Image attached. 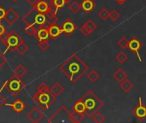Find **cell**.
<instances>
[{"label": "cell", "instance_id": "cell-20", "mask_svg": "<svg viewBox=\"0 0 146 123\" xmlns=\"http://www.w3.org/2000/svg\"><path fill=\"white\" fill-rule=\"evenodd\" d=\"M95 8V3L93 0H83L81 3V9L86 13H90Z\"/></svg>", "mask_w": 146, "mask_h": 123}, {"label": "cell", "instance_id": "cell-5", "mask_svg": "<svg viewBox=\"0 0 146 123\" xmlns=\"http://www.w3.org/2000/svg\"><path fill=\"white\" fill-rule=\"evenodd\" d=\"M49 123L54 122H74L72 112L65 105H62L48 120Z\"/></svg>", "mask_w": 146, "mask_h": 123}, {"label": "cell", "instance_id": "cell-30", "mask_svg": "<svg viewBox=\"0 0 146 123\" xmlns=\"http://www.w3.org/2000/svg\"><path fill=\"white\" fill-rule=\"evenodd\" d=\"M128 42H129V40L126 37H122V38H121L117 41V45H118L119 47H121V49L125 50V49L128 48Z\"/></svg>", "mask_w": 146, "mask_h": 123}, {"label": "cell", "instance_id": "cell-19", "mask_svg": "<svg viewBox=\"0 0 146 123\" xmlns=\"http://www.w3.org/2000/svg\"><path fill=\"white\" fill-rule=\"evenodd\" d=\"M119 86H120V88H121L124 92L127 93V92H129L131 90H133V88L134 86H133V83L131 80L126 79V80H122V81L120 82Z\"/></svg>", "mask_w": 146, "mask_h": 123}, {"label": "cell", "instance_id": "cell-6", "mask_svg": "<svg viewBox=\"0 0 146 123\" xmlns=\"http://www.w3.org/2000/svg\"><path fill=\"white\" fill-rule=\"evenodd\" d=\"M3 87L6 88V90L12 96H17L21 92V91L25 87V85L21 78L14 75L4 83Z\"/></svg>", "mask_w": 146, "mask_h": 123}, {"label": "cell", "instance_id": "cell-33", "mask_svg": "<svg viewBox=\"0 0 146 123\" xmlns=\"http://www.w3.org/2000/svg\"><path fill=\"white\" fill-rule=\"evenodd\" d=\"M38 48H39L41 51H47V50L49 49V47H50V43L48 42V39H47V40H40V41L38 42Z\"/></svg>", "mask_w": 146, "mask_h": 123}, {"label": "cell", "instance_id": "cell-29", "mask_svg": "<svg viewBox=\"0 0 146 123\" xmlns=\"http://www.w3.org/2000/svg\"><path fill=\"white\" fill-rule=\"evenodd\" d=\"M98 16H99L104 21H107V20L110 18V11H109L107 9H105V8H102V9L98 11Z\"/></svg>", "mask_w": 146, "mask_h": 123}, {"label": "cell", "instance_id": "cell-27", "mask_svg": "<svg viewBox=\"0 0 146 123\" xmlns=\"http://www.w3.org/2000/svg\"><path fill=\"white\" fill-rule=\"evenodd\" d=\"M92 120H93V122L96 123H102L104 122H105V120H106V117L103 115V114H101L100 112H96V113H94L92 116V117H91Z\"/></svg>", "mask_w": 146, "mask_h": 123}, {"label": "cell", "instance_id": "cell-14", "mask_svg": "<svg viewBox=\"0 0 146 123\" xmlns=\"http://www.w3.org/2000/svg\"><path fill=\"white\" fill-rule=\"evenodd\" d=\"M47 28H48V31H49L50 37H51L52 39L58 38L61 35V33H62V28L59 26H57L56 23L50 24Z\"/></svg>", "mask_w": 146, "mask_h": 123}, {"label": "cell", "instance_id": "cell-12", "mask_svg": "<svg viewBox=\"0 0 146 123\" xmlns=\"http://www.w3.org/2000/svg\"><path fill=\"white\" fill-rule=\"evenodd\" d=\"M61 28L62 33H64L67 36H70L75 32V30L77 29V26L71 19H66L62 24Z\"/></svg>", "mask_w": 146, "mask_h": 123}, {"label": "cell", "instance_id": "cell-23", "mask_svg": "<svg viewBox=\"0 0 146 123\" xmlns=\"http://www.w3.org/2000/svg\"><path fill=\"white\" fill-rule=\"evenodd\" d=\"M28 49H29L28 45H27L23 41V40H21V41L20 42V44L16 46L15 51H16L20 55H24L25 53H27V52Z\"/></svg>", "mask_w": 146, "mask_h": 123}, {"label": "cell", "instance_id": "cell-10", "mask_svg": "<svg viewBox=\"0 0 146 123\" xmlns=\"http://www.w3.org/2000/svg\"><path fill=\"white\" fill-rule=\"evenodd\" d=\"M97 28H98L97 24H96L92 20L89 19V20H87V21L81 26V27H80V33H81L83 36L87 37V36H89L91 33H92Z\"/></svg>", "mask_w": 146, "mask_h": 123}, {"label": "cell", "instance_id": "cell-31", "mask_svg": "<svg viewBox=\"0 0 146 123\" xmlns=\"http://www.w3.org/2000/svg\"><path fill=\"white\" fill-rule=\"evenodd\" d=\"M37 29L32 26V25H27L25 27H24V32L27 34V35H36L37 33Z\"/></svg>", "mask_w": 146, "mask_h": 123}, {"label": "cell", "instance_id": "cell-42", "mask_svg": "<svg viewBox=\"0 0 146 123\" xmlns=\"http://www.w3.org/2000/svg\"><path fill=\"white\" fill-rule=\"evenodd\" d=\"M13 1H14V2H17L18 0H13Z\"/></svg>", "mask_w": 146, "mask_h": 123}, {"label": "cell", "instance_id": "cell-25", "mask_svg": "<svg viewBox=\"0 0 146 123\" xmlns=\"http://www.w3.org/2000/svg\"><path fill=\"white\" fill-rule=\"evenodd\" d=\"M100 78H101V75H100L98 73H97L96 70H91V71L87 74V79H88L91 82H92V83L97 82Z\"/></svg>", "mask_w": 146, "mask_h": 123}, {"label": "cell", "instance_id": "cell-41", "mask_svg": "<svg viewBox=\"0 0 146 123\" xmlns=\"http://www.w3.org/2000/svg\"><path fill=\"white\" fill-rule=\"evenodd\" d=\"M71 1H73V0H66L67 3H71Z\"/></svg>", "mask_w": 146, "mask_h": 123}, {"label": "cell", "instance_id": "cell-11", "mask_svg": "<svg viewBox=\"0 0 146 123\" xmlns=\"http://www.w3.org/2000/svg\"><path fill=\"white\" fill-rule=\"evenodd\" d=\"M27 117L31 122H39L44 118V113L39 108L34 107L27 114Z\"/></svg>", "mask_w": 146, "mask_h": 123}, {"label": "cell", "instance_id": "cell-16", "mask_svg": "<svg viewBox=\"0 0 146 123\" xmlns=\"http://www.w3.org/2000/svg\"><path fill=\"white\" fill-rule=\"evenodd\" d=\"M113 76H114V78L120 83L121 81H122V80L127 79L128 74H127V72L126 70H124L123 68H117V69L115 71Z\"/></svg>", "mask_w": 146, "mask_h": 123}, {"label": "cell", "instance_id": "cell-18", "mask_svg": "<svg viewBox=\"0 0 146 123\" xmlns=\"http://www.w3.org/2000/svg\"><path fill=\"white\" fill-rule=\"evenodd\" d=\"M36 37L38 38V41L40 40H47L50 37L49 34V31L47 27H40L39 29H38L37 33H36Z\"/></svg>", "mask_w": 146, "mask_h": 123}, {"label": "cell", "instance_id": "cell-13", "mask_svg": "<svg viewBox=\"0 0 146 123\" xmlns=\"http://www.w3.org/2000/svg\"><path fill=\"white\" fill-rule=\"evenodd\" d=\"M18 19H19V15L13 9H9L6 11V15L4 17V21L7 22L8 25L12 26L13 24H15L17 21Z\"/></svg>", "mask_w": 146, "mask_h": 123}, {"label": "cell", "instance_id": "cell-9", "mask_svg": "<svg viewBox=\"0 0 146 123\" xmlns=\"http://www.w3.org/2000/svg\"><path fill=\"white\" fill-rule=\"evenodd\" d=\"M133 114L138 120H139L141 122L146 120V106L143 104L142 98L140 95L139 96V104L133 109Z\"/></svg>", "mask_w": 146, "mask_h": 123}, {"label": "cell", "instance_id": "cell-39", "mask_svg": "<svg viewBox=\"0 0 146 123\" xmlns=\"http://www.w3.org/2000/svg\"><path fill=\"white\" fill-rule=\"evenodd\" d=\"M26 1H27V3H28L32 6H33L34 4H36V3L38 2V0H26Z\"/></svg>", "mask_w": 146, "mask_h": 123}, {"label": "cell", "instance_id": "cell-32", "mask_svg": "<svg viewBox=\"0 0 146 123\" xmlns=\"http://www.w3.org/2000/svg\"><path fill=\"white\" fill-rule=\"evenodd\" d=\"M85 114H78L76 112H72V116H73V120H74V123H79L81 122L84 118H85Z\"/></svg>", "mask_w": 146, "mask_h": 123}, {"label": "cell", "instance_id": "cell-21", "mask_svg": "<svg viewBox=\"0 0 146 123\" xmlns=\"http://www.w3.org/2000/svg\"><path fill=\"white\" fill-rule=\"evenodd\" d=\"M51 92L56 96V97H59L61 94H62V92L65 91V88L59 83V82H56L50 88Z\"/></svg>", "mask_w": 146, "mask_h": 123}, {"label": "cell", "instance_id": "cell-22", "mask_svg": "<svg viewBox=\"0 0 146 123\" xmlns=\"http://www.w3.org/2000/svg\"><path fill=\"white\" fill-rule=\"evenodd\" d=\"M50 5L53 8V9L55 10V12L57 14V11L62 9V7H64L67 3L66 0H51L50 1Z\"/></svg>", "mask_w": 146, "mask_h": 123}, {"label": "cell", "instance_id": "cell-28", "mask_svg": "<svg viewBox=\"0 0 146 123\" xmlns=\"http://www.w3.org/2000/svg\"><path fill=\"white\" fill-rule=\"evenodd\" d=\"M81 9V3H78L77 1H73L68 5V9L72 13H77Z\"/></svg>", "mask_w": 146, "mask_h": 123}, {"label": "cell", "instance_id": "cell-7", "mask_svg": "<svg viewBox=\"0 0 146 123\" xmlns=\"http://www.w3.org/2000/svg\"><path fill=\"white\" fill-rule=\"evenodd\" d=\"M21 40H22V39H21V38L20 37V35H19L16 32H15V31L7 33V34L5 35V37L2 39L3 43V44L6 45V47H7L6 51L9 50V49H10V51H11L12 52H14V51H15L16 46L20 44V42H21Z\"/></svg>", "mask_w": 146, "mask_h": 123}, {"label": "cell", "instance_id": "cell-34", "mask_svg": "<svg viewBox=\"0 0 146 123\" xmlns=\"http://www.w3.org/2000/svg\"><path fill=\"white\" fill-rule=\"evenodd\" d=\"M110 18L113 21H117L121 18V14L117 10L114 9V10H112V11L110 12Z\"/></svg>", "mask_w": 146, "mask_h": 123}, {"label": "cell", "instance_id": "cell-4", "mask_svg": "<svg viewBox=\"0 0 146 123\" xmlns=\"http://www.w3.org/2000/svg\"><path fill=\"white\" fill-rule=\"evenodd\" d=\"M80 99L83 101L85 104L86 109V115L88 116L89 117H92V116L99 111L102 107H103V102L100 99V98L94 93L92 91H88L86 92L81 98Z\"/></svg>", "mask_w": 146, "mask_h": 123}, {"label": "cell", "instance_id": "cell-8", "mask_svg": "<svg viewBox=\"0 0 146 123\" xmlns=\"http://www.w3.org/2000/svg\"><path fill=\"white\" fill-rule=\"evenodd\" d=\"M143 45L144 44L139 39H138L137 38H133L128 42V49L132 52H133V53L136 54V56L138 57V62H142V61H143L142 60V57L140 56V53H139V51L142 48Z\"/></svg>", "mask_w": 146, "mask_h": 123}, {"label": "cell", "instance_id": "cell-17", "mask_svg": "<svg viewBox=\"0 0 146 123\" xmlns=\"http://www.w3.org/2000/svg\"><path fill=\"white\" fill-rule=\"evenodd\" d=\"M8 105L10 106L13 109V110L16 113H21L25 109V104L21 99H16L13 104H8Z\"/></svg>", "mask_w": 146, "mask_h": 123}, {"label": "cell", "instance_id": "cell-1", "mask_svg": "<svg viewBox=\"0 0 146 123\" xmlns=\"http://www.w3.org/2000/svg\"><path fill=\"white\" fill-rule=\"evenodd\" d=\"M59 69L72 84H75L88 72L89 66L78 55L73 54L60 65Z\"/></svg>", "mask_w": 146, "mask_h": 123}, {"label": "cell", "instance_id": "cell-38", "mask_svg": "<svg viewBox=\"0 0 146 123\" xmlns=\"http://www.w3.org/2000/svg\"><path fill=\"white\" fill-rule=\"evenodd\" d=\"M5 33V27L0 22V37H2Z\"/></svg>", "mask_w": 146, "mask_h": 123}, {"label": "cell", "instance_id": "cell-35", "mask_svg": "<svg viewBox=\"0 0 146 123\" xmlns=\"http://www.w3.org/2000/svg\"><path fill=\"white\" fill-rule=\"evenodd\" d=\"M7 63V58L5 57V56L0 51V69Z\"/></svg>", "mask_w": 146, "mask_h": 123}, {"label": "cell", "instance_id": "cell-24", "mask_svg": "<svg viewBox=\"0 0 146 123\" xmlns=\"http://www.w3.org/2000/svg\"><path fill=\"white\" fill-rule=\"evenodd\" d=\"M14 74H15V76H17L19 78H21V77H23L27 74V69H26V68L22 64H20V65H18L15 68Z\"/></svg>", "mask_w": 146, "mask_h": 123}, {"label": "cell", "instance_id": "cell-40", "mask_svg": "<svg viewBox=\"0 0 146 123\" xmlns=\"http://www.w3.org/2000/svg\"><path fill=\"white\" fill-rule=\"evenodd\" d=\"M115 3H118V4H121H121H123L127 0H115Z\"/></svg>", "mask_w": 146, "mask_h": 123}, {"label": "cell", "instance_id": "cell-15", "mask_svg": "<svg viewBox=\"0 0 146 123\" xmlns=\"http://www.w3.org/2000/svg\"><path fill=\"white\" fill-rule=\"evenodd\" d=\"M72 110L74 112H76L78 114H85L86 113V109L85 106V104L83 103V101L80 98L78 99V101H76V103L72 106Z\"/></svg>", "mask_w": 146, "mask_h": 123}, {"label": "cell", "instance_id": "cell-26", "mask_svg": "<svg viewBox=\"0 0 146 123\" xmlns=\"http://www.w3.org/2000/svg\"><path fill=\"white\" fill-rule=\"evenodd\" d=\"M128 60V56L127 54H126L124 51H120L119 53L116 54L115 56V61L121 64H123L124 62H126Z\"/></svg>", "mask_w": 146, "mask_h": 123}, {"label": "cell", "instance_id": "cell-3", "mask_svg": "<svg viewBox=\"0 0 146 123\" xmlns=\"http://www.w3.org/2000/svg\"><path fill=\"white\" fill-rule=\"evenodd\" d=\"M56 97L51 92L50 87L45 82L40 83L37 88V92L33 96V100L42 110H47L56 101Z\"/></svg>", "mask_w": 146, "mask_h": 123}, {"label": "cell", "instance_id": "cell-37", "mask_svg": "<svg viewBox=\"0 0 146 123\" xmlns=\"http://www.w3.org/2000/svg\"><path fill=\"white\" fill-rule=\"evenodd\" d=\"M6 104V100H5V98L2 96L1 92H0V108H1L3 104Z\"/></svg>", "mask_w": 146, "mask_h": 123}, {"label": "cell", "instance_id": "cell-2", "mask_svg": "<svg viewBox=\"0 0 146 123\" xmlns=\"http://www.w3.org/2000/svg\"><path fill=\"white\" fill-rule=\"evenodd\" d=\"M22 21L27 25H32L38 30L40 27H45L46 24H48L49 27L50 24L56 23L57 21V17L56 12L44 14L37 11L33 7V9L22 17Z\"/></svg>", "mask_w": 146, "mask_h": 123}, {"label": "cell", "instance_id": "cell-36", "mask_svg": "<svg viewBox=\"0 0 146 123\" xmlns=\"http://www.w3.org/2000/svg\"><path fill=\"white\" fill-rule=\"evenodd\" d=\"M5 15H6V10L3 7H0V21L3 19H4Z\"/></svg>", "mask_w": 146, "mask_h": 123}]
</instances>
